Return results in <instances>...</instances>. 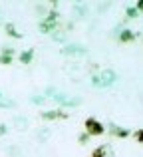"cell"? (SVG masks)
<instances>
[{
  "mask_svg": "<svg viewBox=\"0 0 143 157\" xmlns=\"http://www.w3.org/2000/svg\"><path fill=\"white\" fill-rule=\"evenodd\" d=\"M92 86H96V88H101V82H100V76H92Z\"/></svg>",
  "mask_w": 143,
  "mask_h": 157,
  "instance_id": "obj_20",
  "label": "cell"
},
{
  "mask_svg": "<svg viewBox=\"0 0 143 157\" xmlns=\"http://www.w3.org/2000/svg\"><path fill=\"white\" fill-rule=\"evenodd\" d=\"M4 30H6V34L10 36V38H22V34H20V32H16V26L12 22H6V24H4Z\"/></svg>",
  "mask_w": 143,
  "mask_h": 157,
  "instance_id": "obj_12",
  "label": "cell"
},
{
  "mask_svg": "<svg viewBox=\"0 0 143 157\" xmlns=\"http://www.w3.org/2000/svg\"><path fill=\"white\" fill-rule=\"evenodd\" d=\"M54 40H56V42H64V40H66V36L58 32V34H54Z\"/></svg>",
  "mask_w": 143,
  "mask_h": 157,
  "instance_id": "obj_22",
  "label": "cell"
},
{
  "mask_svg": "<svg viewBox=\"0 0 143 157\" xmlns=\"http://www.w3.org/2000/svg\"><path fill=\"white\" fill-rule=\"evenodd\" d=\"M133 137H135L137 143H143V129H137L135 133H133Z\"/></svg>",
  "mask_w": 143,
  "mask_h": 157,
  "instance_id": "obj_19",
  "label": "cell"
},
{
  "mask_svg": "<svg viewBox=\"0 0 143 157\" xmlns=\"http://www.w3.org/2000/svg\"><path fill=\"white\" fill-rule=\"evenodd\" d=\"M62 54H66V56H70V54H88V48L77 46V44H68V46L62 48Z\"/></svg>",
  "mask_w": 143,
  "mask_h": 157,
  "instance_id": "obj_8",
  "label": "cell"
},
{
  "mask_svg": "<svg viewBox=\"0 0 143 157\" xmlns=\"http://www.w3.org/2000/svg\"><path fill=\"white\" fill-rule=\"evenodd\" d=\"M46 100H48V98L44 96V94H42V96H32V98H30V104H34V105H42V104H46Z\"/></svg>",
  "mask_w": 143,
  "mask_h": 157,
  "instance_id": "obj_14",
  "label": "cell"
},
{
  "mask_svg": "<svg viewBox=\"0 0 143 157\" xmlns=\"http://www.w3.org/2000/svg\"><path fill=\"white\" fill-rule=\"evenodd\" d=\"M12 62H14V48H2V52H0V64L10 66Z\"/></svg>",
  "mask_w": 143,
  "mask_h": 157,
  "instance_id": "obj_6",
  "label": "cell"
},
{
  "mask_svg": "<svg viewBox=\"0 0 143 157\" xmlns=\"http://www.w3.org/2000/svg\"><path fill=\"white\" fill-rule=\"evenodd\" d=\"M54 101H58V104H62V107H76L81 104V100H77V98H68L66 94H54Z\"/></svg>",
  "mask_w": 143,
  "mask_h": 157,
  "instance_id": "obj_2",
  "label": "cell"
},
{
  "mask_svg": "<svg viewBox=\"0 0 143 157\" xmlns=\"http://www.w3.org/2000/svg\"><path fill=\"white\" fill-rule=\"evenodd\" d=\"M6 133H8V125L0 123V135H6Z\"/></svg>",
  "mask_w": 143,
  "mask_h": 157,
  "instance_id": "obj_23",
  "label": "cell"
},
{
  "mask_svg": "<svg viewBox=\"0 0 143 157\" xmlns=\"http://www.w3.org/2000/svg\"><path fill=\"white\" fill-rule=\"evenodd\" d=\"M34 60V48H28V50H24V52H20V56H18V62L20 64H30V62Z\"/></svg>",
  "mask_w": 143,
  "mask_h": 157,
  "instance_id": "obj_11",
  "label": "cell"
},
{
  "mask_svg": "<svg viewBox=\"0 0 143 157\" xmlns=\"http://www.w3.org/2000/svg\"><path fill=\"white\" fill-rule=\"evenodd\" d=\"M48 137H50V129H42L38 133V139H40V141H46Z\"/></svg>",
  "mask_w": 143,
  "mask_h": 157,
  "instance_id": "obj_17",
  "label": "cell"
},
{
  "mask_svg": "<svg viewBox=\"0 0 143 157\" xmlns=\"http://www.w3.org/2000/svg\"><path fill=\"white\" fill-rule=\"evenodd\" d=\"M38 28H40V32H42V34H50V32L58 30L60 24H58V22H48V20H42Z\"/></svg>",
  "mask_w": 143,
  "mask_h": 157,
  "instance_id": "obj_10",
  "label": "cell"
},
{
  "mask_svg": "<svg viewBox=\"0 0 143 157\" xmlns=\"http://www.w3.org/2000/svg\"><path fill=\"white\" fill-rule=\"evenodd\" d=\"M2 98H4V94H2V92H0V100H2Z\"/></svg>",
  "mask_w": 143,
  "mask_h": 157,
  "instance_id": "obj_25",
  "label": "cell"
},
{
  "mask_svg": "<svg viewBox=\"0 0 143 157\" xmlns=\"http://www.w3.org/2000/svg\"><path fill=\"white\" fill-rule=\"evenodd\" d=\"M73 10H76V14H80V16L88 14V8H85V6H73Z\"/></svg>",
  "mask_w": 143,
  "mask_h": 157,
  "instance_id": "obj_18",
  "label": "cell"
},
{
  "mask_svg": "<svg viewBox=\"0 0 143 157\" xmlns=\"http://www.w3.org/2000/svg\"><path fill=\"white\" fill-rule=\"evenodd\" d=\"M84 127H85V133H88V135H103L105 133V127L101 125L97 119H93V117H88V119H85Z\"/></svg>",
  "mask_w": 143,
  "mask_h": 157,
  "instance_id": "obj_1",
  "label": "cell"
},
{
  "mask_svg": "<svg viewBox=\"0 0 143 157\" xmlns=\"http://www.w3.org/2000/svg\"><path fill=\"white\" fill-rule=\"evenodd\" d=\"M2 107H6V109H14L16 104L12 100H4V98H2V100H0V109H2Z\"/></svg>",
  "mask_w": 143,
  "mask_h": 157,
  "instance_id": "obj_15",
  "label": "cell"
},
{
  "mask_svg": "<svg viewBox=\"0 0 143 157\" xmlns=\"http://www.w3.org/2000/svg\"><path fill=\"white\" fill-rule=\"evenodd\" d=\"M137 32H131L129 28H123V30H117V40H119L121 44H127V42H133V40L137 38Z\"/></svg>",
  "mask_w": 143,
  "mask_h": 157,
  "instance_id": "obj_5",
  "label": "cell"
},
{
  "mask_svg": "<svg viewBox=\"0 0 143 157\" xmlns=\"http://www.w3.org/2000/svg\"><path fill=\"white\" fill-rule=\"evenodd\" d=\"M92 157H113V149L107 145V143H103V145H100L97 149H93Z\"/></svg>",
  "mask_w": 143,
  "mask_h": 157,
  "instance_id": "obj_7",
  "label": "cell"
},
{
  "mask_svg": "<svg viewBox=\"0 0 143 157\" xmlns=\"http://www.w3.org/2000/svg\"><path fill=\"white\" fill-rule=\"evenodd\" d=\"M125 14H127V18H137V16H139V12H137L135 6H129L127 10H125Z\"/></svg>",
  "mask_w": 143,
  "mask_h": 157,
  "instance_id": "obj_16",
  "label": "cell"
},
{
  "mask_svg": "<svg viewBox=\"0 0 143 157\" xmlns=\"http://www.w3.org/2000/svg\"><path fill=\"white\" fill-rule=\"evenodd\" d=\"M117 80V74L113 72V70H103V72L100 74V82H101V88H107V86L115 84Z\"/></svg>",
  "mask_w": 143,
  "mask_h": 157,
  "instance_id": "obj_3",
  "label": "cell"
},
{
  "mask_svg": "<svg viewBox=\"0 0 143 157\" xmlns=\"http://www.w3.org/2000/svg\"><path fill=\"white\" fill-rule=\"evenodd\" d=\"M88 139H89L88 133H81V135H80V143H81V145H85V143H88Z\"/></svg>",
  "mask_w": 143,
  "mask_h": 157,
  "instance_id": "obj_21",
  "label": "cell"
},
{
  "mask_svg": "<svg viewBox=\"0 0 143 157\" xmlns=\"http://www.w3.org/2000/svg\"><path fill=\"white\" fill-rule=\"evenodd\" d=\"M46 20H48V22H58V20H60V12L56 10V8H52V10L46 14Z\"/></svg>",
  "mask_w": 143,
  "mask_h": 157,
  "instance_id": "obj_13",
  "label": "cell"
},
{
  "mask_svg": "<svg viewBox=\"0 0 143 157\" xmlns=\"http://www.w3.org/2000/svg\"><path fill=\"white\" fill-rule=\"evenodd\" d=\"M36 10H38V14H44V12H46V6H44V4H38Z\"/></svg>",
  "mask_w": 143,
  "mask_h": 157,
  "instance_id": "obj_24",
  "label": "cell"
},
{
  "mask_svg": "<svg viewBox=\"0 0 143 157\" xmlns=\"http://www.w3.org/2000/svg\"><path fill=\"white\" fill-rule=\"evenodd\" d=\"M40 117L52 121V119H66L68 113L64 109H50V111H40Z\"/></svg>",
  "mask_w": 143,
  "mask_h": 157,
  "instance_id": "obj_4",
  "label": "cell"
},
{
  "mask_svg": "<svg viewBox=\"0 0 143 157\" xmlns=\"http://www.w3.org/2000/svg\"><path fill=\"white\" fill-rule=\"evenodd\" d=\"M109 135H115V137L125 139V137L129 135V129H125V127H119V125H115V123H109Z\"/></svg>",
  "mask_w": 143,
  "mask_h": 157,
  "instance_id": "obj_9",
  "label": "cell"
}]
</instances>
